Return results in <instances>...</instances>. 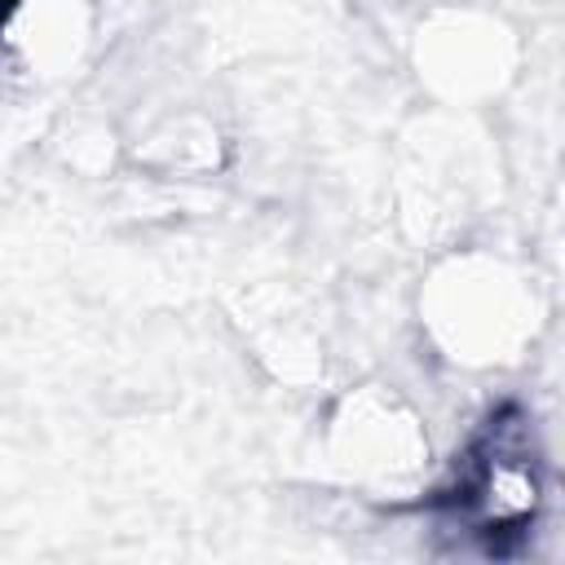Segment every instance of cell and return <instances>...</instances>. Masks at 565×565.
Listing matches in <instances>:
<instances>
[{
  "label": "cell",
  "instance_id": "obj_1",
  "mask_svg": "<svg viewBox=\"0 0 565 565\" xmlns=\"http://www.w3.org/2000/svg\"><path fill=\"white\" fill-rule=\"evenodd\" d=\"M547 305L525 260L486 243H441L415 287L424 349L459 375H499L530 358Z\"/></svg>",
  "mask_w": 565,
  "mask_h": 565
},
{
  "label": "cell",
  "instance_id": "obj_2",
  "mask_svg": "<svg viewBox=\"0 0 565 565\" xmlns=\"http://www.w3.org/2000/svg\"><path fill=\"white\" fill-rule=\"evenodd\" d=\"M318 450L331 477L366 499H415L437 472L428 415L388 380H358L340 388L322 415Z\"/></svg>",
  "mask_w": 565,
  "mask_h": 565
},
{
  "label": "cell",
  "instance_id": "obj_3",
  "mask_svg": "<svg viewBox=\"0 0 565 565\" xmlns=\"http://www.w3.org/2000/svg\"><path fill=\"white\" fill-rule=\"evenodd\" d=\"M411 62L441 106H481L499 97L521 66V44L499 13L472 4L428 9L411 40Z\"/></svg>",
  "mask_w": 565,
  "mask_h": 565
},
{
  "label": "cell",
  "instance_id": "obj_4",
  "mask_svg": "<svg viewBox=\"0 0 565 565\" xmlns=\"http://www.w3.org/2000/svg\"><path fill=\"white\" fill-rule=\"evenodd\" d=\"M102 40L93 0H4L0 66L18 88H57L88 71Z\"/></svg>",
  "mask_w": 565,
  "mask_h": 565
},
{
  "label": "cell",
  "instance_id": "obj_5",
  "mask_svg": "<svg viewBox=\"0 0 565 565\" xmlns=\"http://www.w3.org/2000/svg\"><path fill=\"white\" fill-rule=\"evenodd\" d=\"M225 159V137L203 110H168L141 132V163L159 172H181V177H203L216 172Z\"/></svg>",
  "mask_w": 565,
  "mask_h": 565
},
{
  "label": "cell",
  "instance_id": "obj_6",
  "mask_svg": "<svg viewBox=\"0 0 565 565\" xmlns=\"http://www.w3.org/2000/svg\"><path fill=\"white\" fill-rule=\"evenodd\" d=\"M0 4H4V0H0Z\"/></svg>",
  "mask_w": 565,
  "mask_h": 565
}]
</instances>
